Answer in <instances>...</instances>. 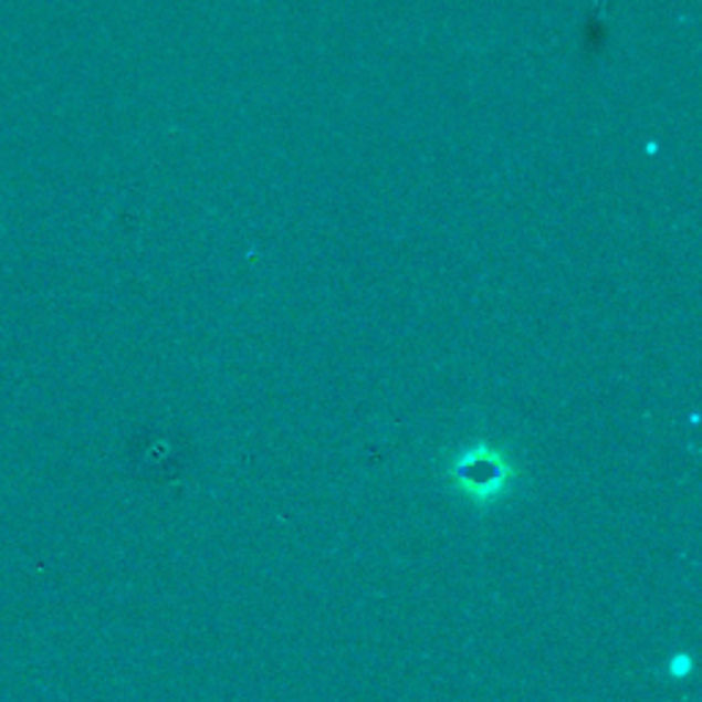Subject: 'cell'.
Wrapping results in <instances>:
<instances>
[{
	"instance_id": "1",
	"label": "cell",
	"mask_w": 702,
	"mask_h": 702,
	"mask_svg": "<svg viewBox=\"0 0 702 702\" xmlns=\"http://www.w3.org/2000/svg\"><path fill=\"white\" fill-rule=\"evenodd\" d=\"M518 478L522 470L513 455L492 442L464 444L444 467V481L450 483V489L481 511L505 500Z\"/></svg>"
}]
</instances>
